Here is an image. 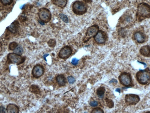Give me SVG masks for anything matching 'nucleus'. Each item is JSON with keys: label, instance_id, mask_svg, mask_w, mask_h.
Returning a JSON list of instances; mask_svg holds the SVG:
<instances>
[{"label": "nucleus", "instance_id": "f257e3e1", "mask_svg": "<svg viewBox=\"0 0 150 113\" xmlns=\"http://www.w3.org/2000/svg\"><path fill=\"white\" fill-rule=\"evenodd\" d=\"M149 18H150V5L144 2L139 4L136 12V21L142 22L146 19Z\"/></svg>", "mask_w": 150, "mask_h": 113}, {"label": "nucleus", "instance_id": "f03ea898", "mask_svg": "<svg viewBox=\"0 0 150 113\" xmlns=\"http://www.w3.org/2000/svg\"><path fill=\"white\" fill-rule=\"evenodd\" d=\"M137 82L142 85L147 84L150 81V70L147 67L144 70H140L136 74Z\"/></svg>", "mask_w": 150, "mask_h": 113}, {"label": "nucleus", "instance_id": "7ed1b4c3", "mask_svg": "<svg viewBox=\"0 0 150 113\" xmlns=\"http://www.w3.org/2000/svg\"><path fill=\"white\" fill-rule=\"evenodd\" d=\"M72 10L76 15H82L87 11V5L83 1H76L73 3Z\"/></svg>", "mask_w": 150, "mask_h": 113}, {"label": "nucleus", "instance_id": "20e7f679", "mask_svg": "<svg viewBox=\"0 0 150 113\" xmlns=\"http://www.w3.org/2000/svg\"><path fill=\"white\" fill-rule=\"evenodd\" d=\"M118 79L120 84L126 87H130L133 86V80L131 75L126 72H122L119 76Z\"/></svg>", "mask_w": 150, "mask_h": 113}, {"label": "nucleus", "instance_id": "39448f33", "mask_svg": "<svg viewBox=\"0 0 150 113\" xmlns=\"http://www.w3.org/2000/svg\"><path fill=\"white\" fill-rule=\"evenodd\" d=\"M7 59L9 63L14 64L18 65L22 64L25 61L26 57L22 56L21 55L13 52L9 53L7 56Z\"/></svg>", "mask_w": 150, "mask_h": 113}, {"label": "nucleus", "instance_id": "423d86ee", "mask_svg": "<svg viewBox=\"0 0 150 113\" xmlns=\"http://www.w3.org/2000/svg\"><path fill=\"white\" fill-rule=\"evenodd\" d=\"M99 26L97 25H93L88 27L86 33L85 38L83 39V42L84 43L87 42L91 38H94L99 31Z\"/></svg>", "mask_w": 150, "mask_h": 113}, {"label": "nucleus", "instance_id": "0eeeda50", "mask_svg": "<svg viewBox=\"0 0 150 113\" xmlns=\"http://www.w3.org/2000/svg\"><path fill=\"white\" fill-rule=\"evenodd\" d=\"M38 15L41 21L44 23H48L51 19V14L50 11L46 8L40 9L38 12Z\"/></svg>", "mask_w": 150, "mask_h": 113}, {"label": "nucleus", "instance_id": "6e6552de", "mask_svg": "<svg viewBox=\"0 0 150 113\" xmlns=\"http://www.w3.org/2000/svg\"><path fill=\"white\" fill-rule=\"evenodd\" d=\"M140 97L138 95L134 94H128L125 96V102L127 105L137 104L140 101Z\"/></svg>", "mask_w": 150, "mask_h": 113}, {"label": "nucleus", "instance_id": "1a4fd4ad", "mask_svg": "<svg viewBox=\"0 0 150 113\" xmlns=\"http://www.w3.org/2000/svg\"><path fill=\"white\" fill-rule=\"evenodd\" d=\"M72 52L73 50L71 47L66 46L60 50V52L58 54V56L60 59H66L71 55Z\"/></svg>", "mask_w": 150, "mask_h": 113}, {"label": "nucleus", "instance_id": "9d476101", "mask_svg": "<svg viewBox=\"0 0 150 113\" xmlns=\"http://www.w3.org/2000/svg\"><path fill=\"white\" fill-rule=\"evenodd\" d=\"M45 72L44 67L40 64H37L34 66L32 70V74L33 77L38 78L41 77Z\"/></svg>", "mask_w": 150, "mask_h": 113}, {"label": "nucleus", "instance_id": "9b49d317", "mask_svg": "<svg viewBox=\"0 0 150 113\" xmlns=\"http://www.w3.org/2000/svg\"><path fill=\"white\" fill-rule=\"evenodd\" d=\"M95 41L98 44H103L106 41L107 36L106 34L102 30H99L96 36L94 37Z\"/></svg>", "mask_w": 150, "mask_h": 113}, {"label": "nucleus", "instance_id": "f8f14e48", "mask_svg": "<svg viewBox=\"0 0 150 113\" xmlns=\"http://www.w3.org/2000/svg\"><path fill=\"white\" fill-rule=\"evenodd\" d=\"M132 38L139 44H143L146 41V37L145 34L140 31H137L133 34Z\"/></svg>", "mask_w": 150, "mask_h": 113}, {"label": "nucleus", "instance_id": "ddd939ff", "mask_svg": "<svg viewBox=\"0 0 150 113\" xmlns=\"http://www.w3.org/2000/svg\"><path fill=\"white\" fill-rule=\"evenodd\" d=\"M19 27H20V24L19 22L15 21L13 22L9 26L7 27V29L9 32L13 34H16L19 29Z\"/></svg>", "mask_w": 150, "mask_h": 113}, {"label": "nucleus", "instance_id": "4468645a", "mask_svg": "<svg viewBox=\"0 0 150 113\" xmlns=\"http://www.w3.org/2000/svg\"><path fill=\"white\" fill-rule=\"evenodd\" d=\"M139 52L142 55L147 58L150 57V46L148 45L143 46L141 47Z\"/></svg>", "mask_w": 150, "mask_h": 113}, {"label": "nucleus", "instance_id": "2eb2a0df", "mask_svg": "<svg viewBox=\"0 0 150 113\" xmlns=\"http://www.w3.org/2000/svg\"><path fill=\"white\" fill-rule=\"evenodd\" d=\"M6 109L8 113H19L20 111V109L18 106L12 103L9 104L7 106Z\"/></svg>", "mask_w": 150, "mask_h": 113}, {"label": "nucleus", "instance_id": "dca6fc26", "mask_svg": "<svg viewBox=\"0 0 150 113\" xmlns=\"http://www.w3.org/2000/svg\"><path fill=\"white\" fill-rule=\"evenodd\" d=\"M56 81L60 87L65 86L67 83L66 78L63 74L57 75L56 77Z\"/></svg>", "mask_w": 150, "mask_h": 113}, {"label": "nucleus", "instance_id": "f3484780", "mask_svg": "<svg viewBox=\"0 0 150 113\" xmlns=\"http://www.w3.org/2000/svg\"><path fill=\"white\" fill-rule=\"evenodd\" d=\"M51 1L54 5L61 8H65L68 3V0H51Z\"/></svg>", "mask_w": 150, "mask_h": 113}, {"label": "nucleus", "instance_id": "a211bd4d", "mask_svg": "<svg viewBox=\"0 0 150 113\" xmlns=\"http://www.w3.org/2000/svg\"><path fill=\"white\" fill-rule=\"evenodd\" d=\"M105 87H99L97 90V94L98 97L100 98H103L105 95Z\"/></svg>", "mask_w": 150, "mask_h": 113}, {"label": "nucleus", "instance_id": "6ab92c4d", "mask_svg": "<svg viewBox=\"0 0 150 113\" xmlns=\"http://www.w3.org/2000/svg\"><path fill=\"white\" fill-rule=\"evenodd\" d=\"M30 90L33 93L39 94L40 92L38 86L35 85H33L32 86H30Z\"/></svg>", "mask_w": 150, "mask_h": 113}, {"label": "nucleus", "instance_id": "aec40b11", "mask_svg": "<svg viewBox=\"0 0 150 113\" xmlns=\"http://www.w3.org/2000/svg\"><path fill=\"white\" fill-rule=\"evenodd\" d=\"M19 46L18 44L15 42H13L9 45V49L11 51H14L17 47Z\"/></svg>", "mask_w": 150, "mask_h": 113}, {"label": "nucleus", "instance_id": "412c9836", "mask_svg": "<svg viewBox=\"0 0 150 113\" xmlns=\"http://www.w3.org/2000/svg\"><path fill=\"white\" fill-rule=\"evenodd\" d=\"M59 16L65 23H69V18H68V17L65 14H60Z\"/></svg>", "mask_w": 150, "mask_h": 113}, {"label": "nucleus", "instance_id": "4be33fe9", "mask_svg": "<svg viewBox=\"0 0 150 113\" xmlns=\"http://www.w3.org/2000/svg\"><path fill=\"white\" fill-rule=\"evenodd\" d=\"M23 51H24V50H23V48L21 46L18 47L13 51L14 53H16L18 54L21 55L23 54Z\"/></svg>", "mask_w": 150, "mask_h": 113}, {"label": "nucleus", "instance_id": "5701e85b", "mask_svg": "<svg viewBox=\"0 0 150 113\" xmlns=\"http://www.w3.org/2000/svg\"><path fill=\"white\" fill-rule=\"evenodd\" d=\"M56 44L57 43H56V40L54 39H50L48 42V46L51 48H54L56 46Z\"/></svg>", "mask_w": 150, "mask_h": 113}, {"label": "nucleus", "instance_id": "b1692460", "mask_svg": "<svg viewBox=\"0 0 150 113\" xmlns=\"http://www.w3.org/2000/svg\"><path fill=\"white\" fill-rule=\"evenodd\" d=\"M13 2V0H1V4L4 6L9 5Z\"/></svg>", "mask_w": 150, "mask_h": 113}, {"label": "nucleus", "instance_id": "393cba45", "mask_svg": "<svg viewBox=\"0 0 150 113\" xmlns=\"http://www.w3.org/2000/svg\"><path fill=\"white\" fill-rule=\"evenodd\" d=\"M106 101L107 105V106L109 107V108H112L114 107V102H113L112 100L106 99Z\"/></svg>", "mask_w": 150, "mask_h": 113}, {"label": "nucleus", "instance_id": "a878e982", "mask_svg": "<svg viewBox=\"0 0 150 113\" xmlns=\"http://www.w3.org/2000/svg\"><path fill=\"white\" fill-rule=\"evenodd\" d=\"M91 113H103V110L99 108H96L93 109L91 111Z\"/></svg>", "mask_w": 150, "mask_h": 113}, {"label": "nucleus", "instance_id": "bb28decb", "mask_svg": "<svg viewBox=\"0 0 150 113\" xmlns=\"http://www.w3.org/2000/svg\"><path fill=\"white\" fill-rule=\"evenodd\" d=\"M67 79H68V82L70 84H74L75 82V79L74 77L72 76H69L67 77Z\"/></svg>", "mask_w": 150, "mask_h": 113}, {"label": "nucleus", "instance_id": "cd10ccee", "mask_svg": "<svg viewBox=\"0 0 150 113\" xmlns=\"http://www.w3.org/2000/svg\"><path fill=\"white\" fill-rule=\"evenodd\" d=\"M98 102L97 101H93L90 102V105L91 106L93 107H96L98 106Z\"/></svg>", "mask_w": 150, "mask_h": 113}, {"label": "nucleus", "instance_id": "c85d7f7f", "mask_svg": "<svg viewBox=\"0 0 150 113\" xmlns=\"http://www.w3.org/2000/svg\"><path fill=\"white\" fill-rule=\"evenodd\" d=\"M79 61V60L78 59H76V58H74L72 60L71 63L74 65H77L78 64Z\"/></svg>", "mask_w": 150, "mask_h": 113}, {"label": "nucleus", "instance_id": "c756f323", "mask_svg": "<svg viewBox=\"0 0 150 113\" xmlns=\"http://www.w3.org/2000/svg\"><path fill=\"white\" fill-rule=\"evenodd\" d=\"M7 109H6L5 108H4V107L1 106L0 108V111H1V113H4L6 112Z\"/></svg>", "mask_w": 150, "mask_h": 113}, {"label": "nucleus", "instance_id": "7c9ffc66", "mask_svg": "<svg viewBox=\"0 0 150 113\" xmlns=\"http://www.w3.org/2000/svg\"><path fill=\"white\" fill-rule=\"evenodd\" d=\"M49 54H45V55L43 56V57H44V59H45V61H47V60H46V57L47 56H49Z\"/></svg>", "mask_w": 150, "mask_h": 113}, {"label": "nucleus", "instance_id": "2f4dec72", "mask_svg": "<svg viewBox=\"0 0 150 113\" xmlns=\"http://www.w3.org/2000/svg\"><path fill=\"white\" fill-rule=\"evenodd\" d=\"M39 21V23H40V24H41V25H45V23H44V22H42V21H41L40 20V21Z\"/></svg>", "mask_w": 150, "mask_h": 113}, {"label": "nucleus", "instance_id": "473e14b6", "mask_svg": "<svg viewBox=\"0 0 150 113\" xmlns=\"http://www.w3.org/2000/svg\"><path fill=\"white\" fill-rule=\"evenodd\" d=\"M85 2H87V3H90L91 2V0H83Z\"/></svg>", "mask_w": 150, "mask_h": 113}, {"label": "nucleus", "instance_id": "72a5a7b5", "mask_svg": "<svg viewBox=\"0 0 150 113\" xmlns=\"http://www.w3.org/2000/svg\"><path fill=\"white\" fill-rule=\"evenodd\" d=\"M116 92H118L119 93L121 92V91H120V89H117L116 90Z\"/></svg>", "mask_w": 150, "mask_h": 113}]
</instances>
